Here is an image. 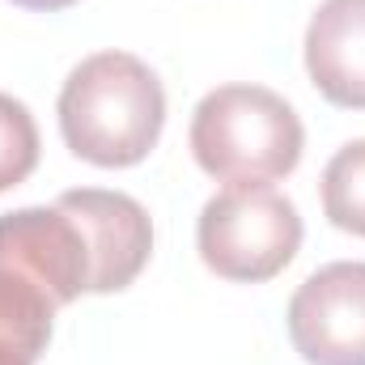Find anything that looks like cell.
Returning a JSON list of instances; mask_svg holds the SVG:
<instances>
[{"mask_svg":"<svg viewBox=\"0 0 365 365\" xmlns=\"http://www.w3.org/2000/svg\"><path fill=\"white\" fill-rule=\"evenodd\" d=\"M0 268L34 280L56 306L93 293V251L81 221L64 208H17L0 217Z\"/></svg>","mask_w":365,"mask_h":365,"instance_id":"obj_4","label":"cell"},{"mask_svg":"<svg viewBox=\"0 0 365 365\" xmlns=\"http://www.w3.org/2000/svg\"><path fill=\"white\" fill-rule=\"evenodd\" d=\"M38 166V128L26 102L13 93H0V191L30 179Z\"/></svg>","mask_w":365,"mask_h":365,"instance_id":"obj_9","label":"cell"},{"mask_svg":"<svg viewBox=\"0 0 365 365\" xmlns=\"http://www.w3.org/2000/svg\"><path fill=\"white\" fill-rule=\"evenodd\" d=\"M306 73L336 106L365 110V0H323L306 26Z\"/></svg>","mask_w":365,"mask_h":365,"instance_id":"obj_7","label":"cell"},{"mask_svg":"<svg viewBox=\"0 0 365 365\" xmlns=\"http://www.w3.org/2000/svg\"><path fill=\"white\" fill-rule=\"evenodd\" d=\"M56 204H64L93 251V293H119L128 289L140 268L149 264L153 251V221L149 212L123 195V191H102V187H81V191H64Z\"/></svg>","mask_w":365,"mask_h":365,"instance_id":"obj_6","label":"cell"},{"mask_svg":"<svg viewBox=\"0 0 365 365\" xmlns=\"http://www.w3.org/2000/svg\"><path fill=\"white\" fill-rule=\"evenodd\" d=\"M166 123V90L158 73L128 51L81 60L60 90L64 145L93 166H136L149 158Z\"/></svg>","mask_w":365,"mask_h":365,"instance_id":"obj_1","label":"cell"},{"mask_svg":"<svg viewBox=\"0 0 365 365\" xmlns=\"http://www.w3.org/2000/svg\"><path fill=\"white\" fill-rule=\"evenodd\" d=\"M323 212L331 225L365 238V140H349L323 170Z\"/></svg>","mask_w":365,"mask_h":365,"instance_id":"obj_8","label":"cell"},{"mask_svg":"<svg viewBox=\"0 0 365 365\" xmlns=\"http://www.w3.org/2000/svg\"><path fill=\"white\" fill-rule=\"evenodd\" d=\"M200 259L225 280H272L302 247V217L268 182H238L200 208Z\"/></svg>","mask_w":365,"mask_h":365,"instance_id":"obj_3","label":"cell"},{"mask_svg":"<svg viewBox=\"0 0 365 365\" xmlns=\"http://www.w3.org/2000/svg\"><path fill=\"white\" fill-rule=\"evenodd\" d=\"M289 340L310 365H365V264L306 276L289 302Z\"/></svg>","mask_w":365,"mask_h":365,"instance_id":"obj_5","label":"cell"},{"mask_svg":"<svg viewBox=\"0 0 365 365\" xmlns=\"http://www.w3.org/2000/svg\"><path fill=\"white\" fill-rule=\"evenodd\" d=\"M0 365H34L30 353H21V349H13V344H4L0 340Z\"/></svg>","mask_w":365,"mask_h":365,"instance_id":"obj_10","label":"cell"},{"mask_svg":"<svg viewBox=\"0 0 365 365\" xmlns=\"http://www.w3.org/2000/svg\"><path fill=\"white\" fill-rule=\"evenodd\" d=\"M302 119L264 86H221L191 115V153L200 170L230 182H272L302 162Z\"/></svg>","mask_w":365,"mask_h":365,"instance_id":"obj_2","label":"cell"},{"mask_svg":"<svg viewBox=\"0 0 365 365\" xmlns=\"http://www.w3.org/2000/svg\"><path fill=\"white\" fill-rule=\"evenodd\" d=\"M13 4H21V9H38V13H56V9L77 4V0H13Z\"/></svg>","mask_w":365,"mask_h":365,"instance_id":"obj_11","label":"cell"}]
</instances>
